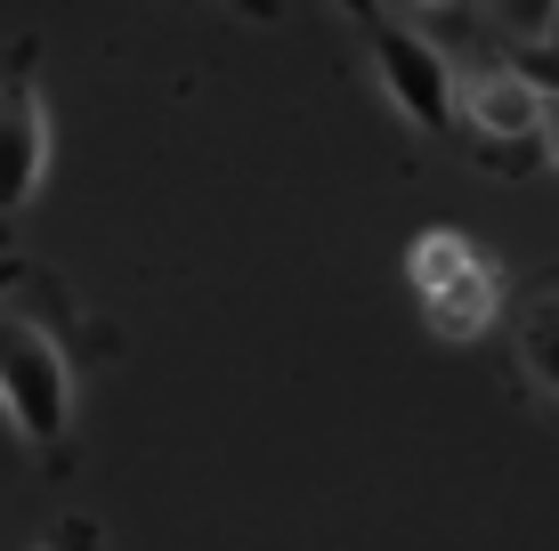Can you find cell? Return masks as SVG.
<instances>
[{"label":"cell","mask_w":559,"mask_h":551,"mask_svg":"<svg viewBox=\"0 0 559 551\" xmlns=\"http://www.w3.org/2000/svg\"><path fill=\"white\" fill-rule=\"evenodd\" d=\"M41 170H49V113L41 89L25 82V57H16V73L0 82V212H25Z\"/></svg>","instance_id":"cell-4"},{"label":"cell","mask_w":559,"mask_h":551,"mask_svg":"<svg viewBox=\"0 0 559 551\" xmlns=\"http://www.w3.org/2000/svg\"><path fill=\"white\" fill-rule=\"evenodd\" d=\"M9 284H16V260H0V292H9Z\"/></svg>","instance_id":"cell-10"},{"label":"cell","mask_w":559,"mask_h":551,"mask_svg":"<svg viewBox=\"0 0 559 551\" xmlns=\"http://www.w3.org/2000/svg\"><path fill=\"white\" fill-rule=\"evenodd\" d=\"M414 9H421V16H462L471 0H414Z\"/></svg>","instance_id":"cell-9"},{"label":"cell","mask_w":559,"mask_h":551,"mask_svg":"<svg viewBox=\"0 0 559 551\" xmlns=\"http://www.w3.org/2000/svg\"><path fill=\"white\" fill-rule=\"evenodd\" d=\"M373 65H381V89L406 106V122H421V130H447L454 122V73H447V57L421 41V33L381 25L373 33Z\"/></svg>","instance_id":"cell-3"},{"label":"cell","mask_w":559,"mask_h":551,"mask_svg":"<svg viewBox=\"0 0 559 551\" xmlns=\"http://www.w3.org/2000/svg\"><path fill=\"white\" fill-rule=\"evenodd\" d=\"M544 106H551V89L527 82L519 65L454 82V113L478 130V139H495V146H503V139H544Z\"/></svg>","instance_id":"cell-5"},{"label":"cell","mask_w":559,"mask_h":551,"mask_svg":"<svg viewBox=\"0 0 559 551\" xmlns=\"http://www.w3.org/2000/svg\"><path fill=\"white\" fill-rule=\"evenodd\" d=\"M0 406L33 446H57L73 430V366L33 316L0 309Z\"/></svg>","instance_id":"cell-1"},{"label":"cell","mask_w":559,"mask_h":551,"mask_svg":"<svg viewBox=\"0 0 559 551\" xmlns=\"http://www.w3.org/2000/svg\"><path fill=\"white\" fill-rule=\"evenodd\" d=\"M495 9H503V25L527 33V41H544V33L559 25V0H495Z\"/></svg>","instance_id":"cell-7"},{"label":"cell","mask_w":559,"mask_h":551,"mask_svg":"<svg viewBox=\"0 0 559 551\" xmlns=\"http://www.w3.org/2000/svg\"><path fill=\"white\" fill-rule=\"evenodd\" d=\"M544 155L559 163V89H551V106H544Z\"/></svg>","instance_id":"cell-8"},{"label":"cell","mask_w":559,"mask_h":551,"mask_svg":"<svg viewBox=\"0 0 559 551\" xmlns=\"http://www.w3.org/2000/svg\"><path fill=\"white\" fill-rule=\"evenodd\" d=\"M519 366H527V382L544 397H559V292H544L519 316Z\"/></svg>","instance_id":"cell-6"},{"label":"cell","mask_w":559,"mask_h":551,"mask_svg":"<svg viewBox=\"0 0 559 551\" xmlns=\"http://www.w3.org/2000/svg\"><path fill=\"white\" fill-rule=\"evenodd\" d=\"M414 292H421V316H430V333L447 340H471L478 325L495 316V260L478 252L462 227H430V236H414Z\"/></svg>","instance_id":"cell-2"},{"label":"cell","mask_w":559,"mask_h":551,"mask_svg":"<svg viewBox=\"0 0 559 551\" xmlns=\"http://www.w3.org/2000/svg\"><path fill=\"white\" fill-rule=\"evenodd\" d=\"M49 551H57V543H49Z\"/></svg>","instance_id":"cell-11"}]
</instances>
